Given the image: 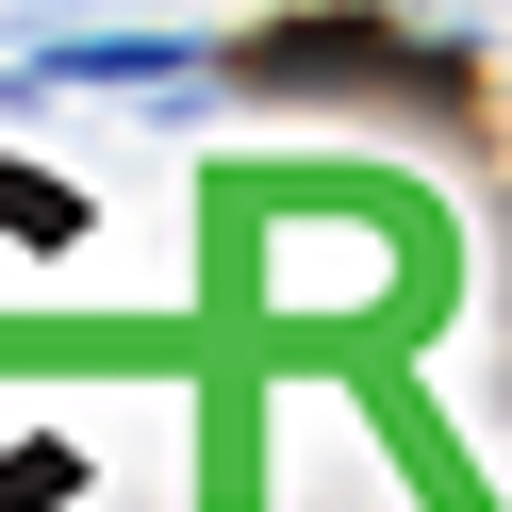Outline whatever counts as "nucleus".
Listing matches in <instances>:
<instances>
[{
  "mask_svg": "<svg viewBox=\"0 0 512 512\" xmlns=\"http://www.w3.org/2000/svg\"><path fill=\"white\" fill-rule=\"evenodd\" d=\"M380 50H397L380 17H281V34L248 50V67H380Z\"/></svg>",
  "mask_w": 512,
  "mask_h": 512,
  "instance_id": "1",
  "label": "nucleus"
}]
</instances>
